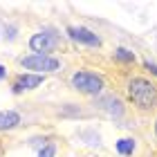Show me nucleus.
<instances>
[{
	"label": "nucleus",
	"instance_id": "obj_6",
	"mask_svg": "<svg viewBox=\"0 0 157 157\" xmlns=\"http://www.w3.org/2000/svg\"><path fill=\"white\" fill-rule=\"evenodd\" d=\"M43 83L40 74H20L13 83V92H23V90H34Z\"/></svg>",
	"mask_w": 157,
	"mask_h": 157
},
{
	"label": "nucleus",
	"instance_id": "obj_1",
	"mask_svg": "<svg viewBox=\"0 0 157 157\" xmlns=\"http://www.w3.org/2000/svg\"><path fill=\"white\" fill-rule=\"evenodd\" d=\"M128 94L139 108H153L157 103V88L146 78H132L128 83Z\"/></svg>",
	"mask_w": 157,
	"mask_h": 157
},
{
	"label": "nucleus",
	"instance_id": "obj_14",
	"mask_svg": "<svg viewBox=\"0 0 157 157\" xmlns=\"http://www.w3.org/2000/svg\"><path fill=\"white\" fill-rule=\"evenodd\" d=\"M155 132H157V121H155Z\"/></svg>",
	"mask_w": 157,
	"mask_h": 157
},
{
	"label": "nucleus",
	"instance_id": "obj_5",
	"mask_svg": "<svg viewBox=\"0 0 157 157\" xmlns=\"http://www.w3.org/2000/svg\"><path fill=\"white\" fill-rule=\"evenodd\" d=\"M67 34H70V38H74L76 43H83V45H92V47L101 45V40H99L97 34H92L90 29H85V27H67Z\"/></svg>",
	"mask_w": 157,
	"mask_h": 157
},
{
	"label": "nucleus",
	"instance_id": "obj_4",
	"mask_svg": "<svg viewBox=\"0 0 157 157\" xmlns=\"http://www.w3.org/2000/svg\"><path fill=\"white\" fill-rule=\"evenodd\" d=\"M20 65L25 70H34V72H56L61 63L52 59V56H43V54H32V56H25L20 61Z\"/></svg>",
	"mask_w": 157,
	"mask_h": 157
},
{
	"label": "nucleus",
	"instance_id": "obj_10",
	"mask_svg": "<svg viewBox=\"0 0 157 157\" xmlns=\"http://www.w3.org/2000/svg\"><path fill=\"white\" fill-rule=\"evenodd\" d=\"M117 59H119V61H128V63H130V61H135V56H132V52H128V49L119 47V49H117Z\"/></svg>",
	"mask_w": 157,
	"mask_h": 157
},
{
	"label": "nucleus",
	"instance_id": "obj_12",
	"mask_svg": "<svg viewBox=\"0 0 157 157\" xmlns=\"http://www.w3.org/2000/svg\"><path fill=\"white\" fill-rule=\"evenodd\" d=\"M146 65H148V67H151V70H153V72L157 74V67H155V65H151V63H146Z\"/></svg>",
	"mask_w": 157,
	"mask_h": 157
},
{
	"label": "nucleus",
	"instance_id": "obj_13",
	"mask_svg": "<svg viewBox=\"0 0 157 157\" xmlns=\"http://www.w3.org/2000/svg\"><path fill=\"white\" fill-rule=\"evenodd\" d=\"M2 76H5V67H2V65H0V78H2Z\"/></svg>",
	"mask_w": 157,
	"mask_h": 157
},
{
	"label": "nucleus",
	"instance_id": "obj_7",
	"mask_svg": "<svg viewBox=\"0 0 157 157\" xmlns=\"http://www.w3.org/2000/svg\"><path fill=\"white\" fill-rule=\"evenodd\" d=\"M99 108H101L103 112H108L110 117H121V115H124V105H121V101L117 97H103V99H99Z\"/></svg>",
	"mask_w": 157,
	"mask_h": 157
},
{
	"label": "nucleus",
	"instance_id": "obj_3",
	"mask_svg": "<svg viewBox=\"0 0 157 157\" xmlns=\"http://www.w3.org/2000/svg\"><path fill=\"white\" fill-rule=\"evenodd\" d=\"M72 85L85 94H99L103 90V78L92 72H76L72 76Z\"/></svg>",
	"mask_w": 157,
	"mask_h": 157
},
{
	"label": "nucleus",
	"instance_id": "obj_9",
	"mask_svg": "<svg viewBox=\"0 0 157 157\" xmlns=\"http://www.w3.org/2000/svg\"><path fill=\"white\" fill-rule=\"evenodd\" d=\"M117 151H119V155H132L135 153V139H119Z\"/></svg>",
	"mask_w": 157,
	"mask_h": 157
},
{
	"label": "nucleus",
	"instance_id": "obj_8",
	"mask_svg": "<svg viewBox=\"0 0 157 157\" xmlns=\"http://www.w3.org/2000/svg\"><path fill=\"white\" fill-rule=\"evenodd\" d=\"M20 124V115L13 110H5L0 112V130H11V128H16Z\"/></svg>",
	"mask_w": 157,
	"mask_h": 157
},
{
	"label": "nucleus",
	"instance_id": "obj_11",
	"mask_svg": "<svg viewBox=\"0 0 157 157\" xmlns=\"http://www.w3.org/2000/svg\"><path fill=\"white\" fill-rule=\"evenodd\" d=\"M54 155H56V148H54L52 144L43 146V148H40V153H38V157H54Z\"/></svg>",
	"mask_w": 157,
	"mask_h": 157
},
{
	"label": "nucleus",
	"instance_id": "obj_2",
	"mask_svg": "<svg viewBox=\"0 0 157 157\" xmlns=\"http://www.w3.org/2000/svg\"><path fill=\"white\" fill-rule=\"evenodd\" d=\"M59 45H61V36L56 32H52V29H43L38 34H34L32 40H29V47L36 54H43V56H47L49 52H54Z\"/></svg>",
	"mask_w": 157,
	"mask_h": 157
}]
</instances>
